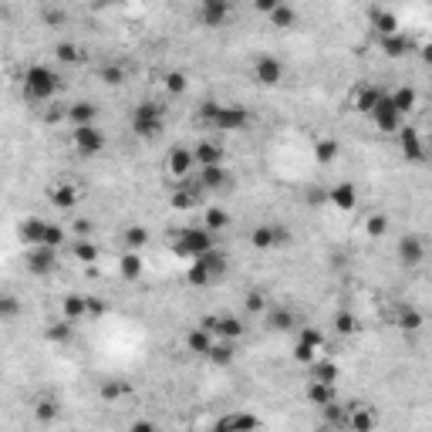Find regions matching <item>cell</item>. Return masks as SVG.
<instances>
[{
    "label": "cell",
    "mask_w": 432,
    "mask_h": 432,
    "mask_svg": "<svg viewBox=\"0 0 432 432\" xmlns=\"http://www.w3.org/2000/svg\"><path fill=\"white\" fill-rule=\"evenodd\" d=\"M203 122H210L216 132H240L250 125V112L240 105H203Z\"/></svg>",
    "instance_id": "obj_1"
},
{
    "label": "cell",
    "mask_w": 432,
    "mask_h": 432,
    "mask_svg": "<svg viewBox=\"0 0 432 432\" xmlns=\"http://www.w3.org/2000/svg\"><path fill=\"white\" fill-rule=\"evenodd\" d=\"M58 85H61V78L54 75L51 68H44V64H31V68L24 71V95L34 98V102L54 98V95H58Z\"/></svg>",
    "instance_id": "obj_2"
},
{
    "label": "cell",
    "mask_w": 432,
    "mask_h": 432,
    "mask_svg": "<svg viewBox=\"0 0 432 432\" xmlns=\"http://www.w3.org/2000/svg\"><path fill=\"white\" fill-rule=\"evenodd\" d=\"M216 250V236L210 230H203V227H186V230L176 233V253L179 257H203V253H210Z\"/></svg>",
    "instance_id": "obj_3"
},
{
    "label": "cell",
    "mask_w": 432,
    "mask_h": 432,
    "mask_svg": "<svg viewBox=\"0 0 432 432\" xmlns=\"http://www.w3.org/2000/svg\"><path fill=\"white\" fill-rule=\"evenodd\" d=\"M166 125V115H162V105L155 102H142V105L132 108V132L139 139H155Z\"/></svg>",
    "instance_id": "obj_4"
},
{
    "label": "cell",
    "mask_w": 432,
    "mask_h": 432,
    "mask_svg": "<svg viewBox=\"0 0 432 432\" xmlns=\"http://www.w3.org/2000/svg\"><path fill=\"white\" fill-rule=\"evenodd\" d=\"M294 236L287 227H277V223H260V227H253L250 233V244L253 250H277V247H287Z\"/></svg>",
    "instance_id": "obj_5"
},
{
    "label": "cell",
    "mask_w": 432,
    "mask_h": 432,
    "mask_svg": "<svg viewBox=\"0 0 432 432\" xmlns=\"http://www.w3.org/2000/svg\"><path fill=\"white\" fill-rule=\"evenodd\" d=\"M71 142H75V149L81 155H98L105 149V132L98 125H85V128H75Z\"/></svg>",
    "instance_id": "obj_6"
},
{
    "label": "cell",
    "mask_w": 432,
    "mask_h": 432,
    "mask_svg": "<svg viewBox=\"0 0 432 432\" xmlns=\"http://www.w3.org/2000/svg\"><path fill=\"white\" fill-rule=\"evenodd\" d=\"M371 122L378 125L382 132H399L402 128V115L392 108V98H388V92H382V98L375 102V108H371Z\"/></svg>",
    "instance_id": "obj_7"
},
{
    "label": "cell",
    "mask_w": 432,
    "mask_h": 432,
    "mask_svg": "<svg viewBox=\"0 0 432 432\" xmlns=\"http://www.w3.org/2000/svg\"><path fill=\"white\" fill-rule=\"evenodd\" d=\"M28 270L34 277H47L58 270V250L51 247H31L28 250Z\"/></svg>",
    "instance_id": "obj_8"
},
{
    "label": "cell",
    "mask_w": 432,
    "mask_h": 432,
    "mask_svg": "<svg viewBox=\"0 0 432 432\" xmlns=\"http://www.w3.org/2000/svg\"><path fill=\"white\" fill-rule=\"evenodd\" d=\"M253 78L260 85H267V88H274V85H280V78H284V64L274 54H260L257 64H253Z\"/></svg>",
    "instance_id": "obj_9"
},
{
    "label": "cell",
    "mask_w": 432,
    "mask_h": 432,
    "mask_svg": "<svg viewBox=\"0 0 432 432\" xmlns=\"http://www.w3.org/2000/svg\"><path fill=\"white\" fill-rule=\"evenodd\" d=\"M348 409V419H344V426L352 432H371L375 429V422H378V416L371 412L368 405H361V402H352V405H344Z\"/></svg>",
    "instance_id": "obj_10"
},
{
    "label": "cell",
    "mask_w": 432,
    "mask_h": 432,
    "mask_svg": "<svg viewBox=\"0 0 432 432\" xmlns=\"http://www.w3.org/2000/svg\"><path fill=\"white\" fill-rule=\"evenodd\" d=\"M47 200H51L54 210H75L78 200H81V186H75V183L51 186V189H47Z\"/></svg>",
    "instance_id": "obj_11"
},
{
    "label": "cell",
    "mask_w": 432,
    "mask_h": 432,
    "mask_svg": "<svg viewBox=\"0 0 432 432\" xmlns=\"http://www.w3.org/2000/svg\"><path fill=\"white\" fill-rule=\"evenodd\" d=\"M257 429H260V419L253 412H233V416L220 419L213 432H257Z\"/></svg>",
    "instance_id": "obj_12"
},
{
    "label": "cell",
    "mask_w": 432,
    "mask_h": 432,
    "mask_svg": "<svg viewBox=\"0 0 432 432\" xmlns=\"http://www.w3.org/2000/svg\"><path fill=\"white\" fill-rule=\"evenodd\" d=\"M166 169H169L176 179H189V172L196 169V162H193V149L176 145V149L166 155Z\"/></svg>",
    "instance_id": "obj_13"
},
{
    "label": "cell",
    "mask_w": 432,
    "mask_h": 432,
    "mask_svg": "<svg viewBox=\"0 0 432 432\" xmlns=\"http://www.w3.org/2000/svg\"><path fill=\"white\" fill-rule=\"evenodd\" d=\"M422 257H426V244H422V236H416V233L402 236L399 240V260L405 263V267H419Z\"/></svg>",
    "instance_id": "obj_14"
},
{
    "label": "cell",
    "mask_w": 432,
    "mask_h": 432,
    "mask_svg": "<svg viewBox=\"0 0 432 432\" xmlns=\"http://www.w3.org/2000/svg\"><path fill=\"white\" fill-rule=\"evenodd\" d=\"M193 162L206 169V166H223V145L213 139H203L196 149H193Z\"/></svg>",
    "instance_id": "obj_15"
},
{
    "label": "cell",
    "mask_w": 432,
    "mask_h": 432,
    "mask_svg": "<svg viewBox=\"0 0 432 432\" xmlns=\"http://www.w3.org/2000/svg\"><path fill=\"white\" fill-rule=\"evenodd\" d=\"M230 17V4L227 0H203L200 4V20L206 28H220Z\"/></svg>",
    "instance_id": "obj_16"
},
{
    "label": "cell",
    "mask_w": 432,
    "mask_h": 432,
    "mask_svg": "<svg viewBox=\"0 0 432 432\" xmlns=\"http://www.w3.org/2000/svg\"><path fill=\"white\" fill-rule=\"evenodd\" d=\"M399 149L405 155V162H422V155H426L416 128H399Z\"/></svg>",
    "instance_id": "obj_17"
},
{
    "label": "cell",
    "mask_w": 432,
    "mask_h": 432,
    "mask_svg": "<svg viewBox=\"0 0 432 432\" xmlns=\"http://www.w3.org/2000/svg\"><path fill=\"white\" fill-rule=\"evenodd\" d=\"M61 314L64 321H85L88 318V301H85V294H64L61 297Z\"/></svg>",
    "instance_id": "obj_18"
},
{
    "label": "cell",
    "mask_w": 432,
    "mask_h": 432,
    "mask_svg": "<svg viewBox=\"0 0 432 432\" xmlns=\"http://www.w3.org/2000/svg\"><path fill=\"white\" fill-rule=\"evenodd\" d=\"M247 335V324L240 321V318H233V314H223V318H216V341H236Z\"/></svg>",
    "instance_id": "obj_19"
},
{
    "label": "cell",
    "mask_w": 432,
    "mask_h": 432,
    "mask_svg": "<svg viewBox=\"0 0 432 432\" xmlns=\"http://www.w3.org/2000/svg\"><path fill=\"white\" fill-rule=\"evenodd\" d=\"M328 200L335 203L341 213H352V210L358 206V189L352 183H338L335 189H331V193H328Z\"/></svg>",
    "instance_id": "obj_20"
},
{
    "label": "cell",
    "mask_w": 432,
    "mask_h": 432,
    "mask_svg": "<svg viewBox=\"0 0 432 432\" xmlns=\"http://www.w3.org/2000/svg\"><path fill=\"white\" fill-rule=\"evenodd\" d=\"M227 183H230V172L223 169V166H206V169H200V179H196L200 193H206V189H223Z\"/></svg>",
    "instance_id": "obj_21"
},
{
    "label": "cell",
    "mask_w": 432,
    "mask_h": 432,
    "mask_svg": "<svg viewBox=\"0 0 432 432\" xmlns=\"http://www.w3.org/2000/svg\"><path fill=\"white\" fill-rule=\"evenodd\" d=\"M196 260L203 263V270L210 274V280H220L223 274H227V267H230L227 253H220V250H210V253H203V257H196Z\"/></svg>",
    "instance_id": "obj_22"
},
{
    "label": "cell",
    "mask_w": 432,
    "mask_h": 432,
    "mask_svg": "<svg viewBox=\"0 0 432 432\" xmlns=\"http://www.w3.org/2000/svg\"><path fill=\"white\" fill-rule=\"evenodd\" d=\"M378 98H382V88H375V85H361V88L355 92V98H352V108L361 112V115H371V108H375Z\"/></svg>",
    "instance_id": "obj_23"
},
{
    "label": "cell",
    "mask_w": 432,
    "mask_h": 432,
    "mask_svg": "<svg viewBox=\"0 0 432 432\" xmlns=\"http://www.w3.org/2000/svg\"><path fill=\"white\" fill-rule=\"evenodd\" d=\"M371 24H375V31L382 34V37H392V34H399V17L392 14V11L371 7Z\"/></svg>",
    "instance_id": "obj_24"
},
{
    "label": "cell",
    "mask_w": 432,
    "mask_h": 432,
    "mask_svg": "<svg viewBox=\"0 0 432 432\" xmlns=\"http://www.w3.org/2000/svg\"><path fill=\"white\" fill-rule=\"evenodd\" d=\"M71 122H75V128H85V125H95V115H98V108H95V102H75V105L64 112Z\"/></svg>",
    "instance_id": "obj_25"
},
{
    "label": "cell",
    "mask_w": 432,
    "mask_h": 432,
    "mask_svg": "<svg viewBox=\"0 0 432 432\" xmlns=\"http://www.w3.org/2000/svg\"><path fill=\"white\" fill-rule=\"evenodd\" d=\"M44 230H47V223L44 220H24V223H20V240H24V244H28V247H41V244H44Z\"/></svg>",
    "instance_id": "obj_26"
},
{
    "label": "cell",
    "mask_w": 432,
    "mask_h": 432,
    "mask_svg": "<svg viewBox=\"0 0 432 432\" xmlns=\"http://www.w3.org/2000/svg\"><path fill=\"white\" fill-rule=\"evenodd\" d=\"M206 358L213 361L216 368H227L233 358H236V348H233V341H213L210 352H206Z\"/></svg>",
    "instance_id": "obj_27"
},
{
    "label": "cell",
    "mask_w": 432,
    "mask_h": 432,
    "mask_svg": "<svg viewBox=\"0 0 432 432\" xmlns=\"http://www.w3.org/2000/svg\"><path fill=\"white\" fill-rule=\"evenodd\" d=\"M297 318H294L291 308H267V328L270 331H291Z\"/></svg>",
    "instance_id": "obj_28"
},
{
    "label": "cell",
    "mask_w": 432,
    "mask_h": 432,
    "mask_svg": "<svg viewBox=\"0 0 432 432\" xmlns=\"http://www.w3.org/2000/svg\"><path fill=\"white\" fill-rule=\"evenodd\" d=\"M196 203H200V189H193L189 183L172 189V206L176 210H196Z\"/></svg>",
    "instance_id": "obj_29"
},
{
    "label": "cell",
    "mask_w": 432,
    "mask_h": 432,
    "mask_svg": "<svg viewBox=\"0 0 432 432\" xmlns=\"http://www.w3.org/2000/svg\"><path fill=\"white\" fill-rule=\"evenodd\" d=\"M308 402H311V405H318V409L331 405V402H338V395H335V385H324V382H311V385H308Z\"/></svg>",
    "instance_id": "obj_30"
},
{
    "label": "cell",
    "mask_w": 432,
    "mask_h": 432,
    "mask_svg": "<svg viewBox=\"0 0 432 432\" xmlns=\"http://www.w3.org/2000/svg\"><path fill=\"white\" fill-rule=\"evenodd\" d=\"M58 416H61V405H58V399H37L34 402V419H37V422H58Z\"/></svg>",
    "instance_id": "obj_31"
},
{
    "label": "cell",
    "mask_w": 432,
    "mask_h": 432,
    "mask_svg": "<svg viewBox=\"0 0 432 432\" xmlns=\"http://www.w3.org/2000/svg\"><path fill=\"white\" fill-rule=\"evenodd\" d=\"M145 244H149V230H145V227H128V230L122 233L125 253H139Z\"/></svg>",
    "instance_id": "obj_32"
},
{
    "label": "cell",
    "mask_w": 432,
    "mask_h": 432,
    "mask_svg": "<svg viewBox=\"0 0 432 432\" xmlns=\"http://www.w3.org/2000/svg\"><path fill=\"white\" fill-rule=\"evenodd\" d=\"M213 335H206V331H203V328H193V331H189V335H186V348H189V352H193V355H203L206 358V352H210V344H213Z\"/></svg>",
    "instance_id": "obj_33"
},
{
    "label": "cell",
    "mask_w": 432,
    "mask_h": 432,
    "mask_svg": "<svg viewBox=\"0 0 432 432\" xmlns=\"http://www.w3.org/2000/svg\"><path fill=\"white\" fill-rule=\"evenodd\" d=\"M388 98H392V108H395L399 115H409V112L416 108V102H419L416 88H409V85H405V88H399V92H392Z\"/></svg>",
    "instance_id": "obj_34"
},
{
    "label": "cell",
    "mask_w": 432,
    "mask_h": 432,
    "mask_svg": "<svg viewBox=\"0 0 432 432\" xmlns=\"http://www.w3.org/2000/svg\"><path fill=\"white\" fill-rule=\"evenodd\" d=\"M71 335H75V328H71V321H51L44 328V338L51 341V344H68L71 341Z\"/></svg>",
    "instance_id": "obj_35"
},
{
    "label": "cell",
    "mask_w": 432,
    "mask_h": 432,
    "mask_svg": "<svg viewBox=\"0 0 432 432\" xmlns=\"http://www.w3.org/2000/svg\"><path fill=\"white\" fill-rule=\"evenodd\" d=\"M227 227H230V213H227V210H220V206H210L206 216H203V230L220 233V230H227Z\"/></svg>",
    "instance_id": "obj_36"
},
{
    "label": "cell",
    "mask_w": 432,
    "mask_h": 432,
    "mask_svg": "<svg viewBox=\"0 0 432 432\" xmlns=\"http://www.w3.org/2000/svg\"><path fill=\"white\" fill-rule=\"evenodd\" d=\"M142 257L139 253H125L122 260H119V274H122V280H139L142 277Z\"/></svg>",
    "instance_id": "obj_37"
},
{
    "label": "cell",
    "mask_w": 432,
    "mask_h": 432,
    "mask_svg": "<svg viewBox=\"0 0 432 432\" xmlns=\"http://www.w3.org/2000/svg\"><path fill=\"white\" fill-rule=\"evenodd\" d=\"M267 17H270V24H274V28H294V24H297V11H294L291 4H277Z\"/></svg>",
    "instance_id": "obj_38"
},
{
    "label": "cell",
    "mask_w": 432,
    "mask_h": 432,
    "mask_svg": "<svg viewBox=\"0 0 432 432\" xmlns=\"http://www.w3.org/2000/svg\"><path fill=\"white\" fill-rule=\"evenodd\" d=\"M54 58L61 64H78V61H85V51L78 44H71V41H61V44H54Z\"/></svg>",
    "instance_id": "obj_39"
},
{
    "label": "cell",
    "mask_w": 432,
    "mask_h": 432,
    "mask_svg": "<svg viewBox=\"0 0 432 432\" xmlns=\"http://www.w3.org/2000/svg\"><path fill=\"white\" fill-rule=\"evenodd\" d=\"M71 253H75V260L85 263V267H92V263L98 260V247H95L92 240H75V244H71Z\"/></svg>",
    "instance_id": "obj_40"
},
{
    "label": "cell",
    "mask_w": 432,
    "mask_h": 432,
    "mask_svg": "<svg viewBox=\"0 0 432 432\" xmlns=\"http://www.w3.org/2000/svg\"><path fill=\"white\" fill-rule=\"evenodd\" d=\"M311 382L335 385V382H338V365H335V361H314V375H311Z\"/></svg>",
    "instance_id": "obj_41"
},
{
    "label": "cell",
    "mask_w": 432,
    "mask_h": 432,
    "mask_svg": "<svg viewBox=\"0 0 432 432\" xmlns=\"http://www.w3.org/2000/svg\"><path fill=\"white\" fill-rule=\"evenodd\" d=\"M422 311H416L412 308V304H405V308L399 311V328L402 331H419V328H422Z\"/></svg>",
    "instance_id": "obj_42"
},
{
    "label": "cell",
    "mask_w": 432,
    "mask_h": 432,
    "mask_svg": "<svg viewBox=\"0 0 432 432\" xmlns=\"http://www.w3.org/2000/svg\"><path fill=\"white\" fill-rule=\"evenodd\" d=\"M314 159H318V162H335V159H338V142L318 139L314 142Z\"/></svg>",
    "instance_id": "obj_43"
},
{
    "label": "cell",
    "mask_w": 432,
    "mask_h": 432,
    "mask_svg": "<svg viewBox=\"0 0 432 432\" xmlns=\"http://www.w3.org/2000/svg\"><path fill=\"white\" fill-rule=\"evenodd\" d=\"M382 51H385L388 58H402V54L409 51V41H405V34H392V37H382Z\"/></svg>",
    "instance_id": "obj_44"
},
{
    "label": "cell",
    "mask_w": 432,
    "mask_h": 432,
    "mask_svg": "<svg viewBox=\"0 0 432 432\" xmlns=\"http://www.w3.org/2000/svg\"><path fill=\"white\" fill-rule=\"evenodd\" d=\"M20 314V301L14 294H0V321H14Z\"/></svg>",
    "instance_id": "obj_45"
},
{
    "label": "cell",
    "mask_w": 432,
    "mask_h": 432,
    "mask_svg": "<svg viewBox=\"0 0 432 432\" xmlns=\"http://www.w3.org/2000/svg\"><path fill=\"white\" fill-rule=\"evenodd\" d=\"M162 85H166V92L169 95H183L186 88H189V78H186L183 71H169V75L162 78Z\"/></svg>",
    "instance_id": "obj_46"
},
{
    "label": "cell",
    "mask_w": 432,
    "mask_h": 432,
    "mask_svg": "<svg viewBox=\"0 0 432 432\" xmlns=\"http://www.w3.org/2000/svg\"><path fill=\"white\" fill-rule=\"evenodd\" d=\"M365 233H368V236H385L388 233V216L371 213L368 220H365Z\"/></svg>",
    "instance_id": "obj_47"
},
{
    "label": "cell",
    "mask_w": 432,
    "mask_h": 432,
    "mask_svg": "<svg viewBox=\"0 0 432 432\" xmlns=\"http://www.w3.org/2000/svg\"><path fill=\"white\" fill-rule=\"evenodd\" d=\"M186 280H189L193 287H206V284H213V280H210V274L203 270V263H200V260L189 263V270H186Z\"/></svg>",
    "instance_id": "obj_48"
},
{
    "label": "cell",
    "mask_w": 432,
    "mask_h": 432,
    "mask_svg": "<svg viewBox=\"0 0 432 432\" xmlns=\"http://www.w3.org/2000/svg\"><path fill=\"white\" fill-rule=\"evenodd\" d=\"M102 81L112 85V88L125 85V68H119V64H105V68H102Z\"/></svg>",
    "instance_id": "obj_49"
},
{
    "label": "cell",
    "mask_w": 432,
    "mask_h": 432,
    "mask_svg": "<svg viewBox=\"0 0 432 432\" xmlns=\"http://www.w3.org/2000/svg\"><path fill=\"white\" fill-rule=\"evenodd\" d=\"M61 244H64V227H58V223H47V230H44V244H41V247L58 250Z\"/></svg>",
    "instance_id": "obj_50"
},
{
    "label": "cell",
    "mask_w": 432,
    "mask_h": 432,
    "mask_svg": "<svg viewBox=\"0 0 432 432\" xmlns=\"http://www.w3.org/2000/svg\"><path fill=\"white\" fill-rule=\"evenodd\" d=\"M335 331H338V335H355V331H358L355 314H348V311H341L338 318H335Z\"/></svg>",
    "instance_id": "obj_51"
},
{
    "label": "cell",
    "mask_w": 432,
    "mask_h": 432,
    "mask_svg": "<svg viewBox=\"0 0 432 432\" xmlns=\"http://www.w3.org/2000/svg\"><path fill=\"white\" fill-rule=\"evenodd\" d=\"M301 344H308V348H314V352H318V348H324V335L321 331H318V328H301Z\"/></svg>",
    "instance_id": "obj_52"
},
{
    "label": "cell",
    "mask_w": 432,
    "mask_h": 432,
    "mask_svg": "<svg viewBox=\"0 0 432 432\" xmlns=\"http://www.w3.org/2000/svg\"><path fill=\"white\" fill-rule=\"evenodd\" d=\"M122 395H128V385H122V382H105L102 385V399L115 402V399H122Z\"/></svg>",
    "instance_id": "obj_53"
},
{
    "label": "cell",
    "mask_w": 432,
    "mask_h": 432,
    "mask_svg": "<svg viewBox=\"0 0 432 432\" xmlns=\"http://www.w3.org/2000/svg\"><path fill=\"white\" fill-rule=\"evenodd\" d=\"M321 412H324V419H328L331 426H335V422H344V419H348V409H344V405H338V402H331V405H324Z\"/></svg>",
    "instance_id": "obj_54"
},
{
    "label": "cell",
    "mask_w": 432,
    "mask_h": 432,
    "mask_svg": "<svg viewBox=\"0 0 432 432\" xmlns=\"http://www.w3.org/2000/svg\"><path fill=\"white\" fill-rule=\"evenodd\" d=\"M41 17H44V24H47V28H61V24H64V17H68V14H64L61 7H44V11H41Z\"/></svg>",
    "instance_id": "obj_55"
},
{
    "label": "cell",
    "mask_w": 432,
    "mask_h": 432,
    "mask_svg": "<svg viewBox=\"0 0 432 432\" xmlns=\"http://www.w3.org/2000/svg\"><path fill=\"white\" fill-rule=\"evenodd\" d=\"M247 311H253V314L267 311V297H263L260 291H250V294H247Z\"/></svg>",
    "instance_id": "obj_56"
},
{
    "label": "cell",
    "mask_w": 432,
    "mask_h": 432,
    "mask_svg": "<svg viewBox=\"0 0 432 432\" xmlns=\"http://www.w3.org/2000/svg\"><path fill=\"white\" fill-rule=\"evenodd\" d=\"M314 355H318V352H314V348H308V344H301V341L294 344V358H297L301 365H311V361H314Z\"/></svg>",
    "instance_id": "obj_57"
},
{
    "label": "cell",
    "mask_w": 432,
    "mask_h": 432,
    "mask_svg": "<svg viewBox=\"0 0 432 432\" xmlns=\"http://www.w3.org/2000/svg\"><path fill=\"white\" fill-rule=\"evenodd\" d=\"M85 301H88V318H102V314L108 311V304L102 301V297H85Z\"/></svg>",
    "instance_id": "obj_58"
},
{
    "label": "cell",
    "mask_w": 432,
    "mask_h": 432,
    "mask_svg": "<svg viewBox=\"0 0 432 432\" xmlns=\"http://www.w3.org/2000/svg\"><path fill=\"white\" fill-rule=\"evenodd\" d=\"M75 233H78V240H88V233H92V223L78 216V220H75Z\"/></svg>",
    "instance_id": "obj_59"
},
{
    "label": "cell",
    "mask_w": 432,
    "mask_h": 432,
    "mask_svg": "<svg viewBox=\"0 0 432 432\" xmlns=\"http://www.w3.org/2000/svg\"><path fill=\"white\" fill-rule=\"evenodd\" d=\"M128 432H159L152 426V422H145V419H139V422H132V426H128Z\"/></svg>",
    "instance_id": "obj_60"
},
{
    "label": "cell",
    "mask_w": 432,
    "mask_h": 432,
    "mask_svg": "<svg viewBox=\"0 0 432 432\" xmlns=\"http://www.w3.org/2000/svg\"><path fill=\"white\" fill-rule=\"evenodd\" d=\"M277 4H280V0H257V11H260V14H270Z\"/></svg>",
    "instance_id": "obj_61"
},
{
    "label": "cell",
    "mask_w": 432,
    "mask_h": 432,
    "mask_svg": "<svg viewBox=\"0 0 432 432\" xmlns=\"http://www.w3.org/2000/svg\"><path fill=\"white\" fill-rule=\"evenodd\" d=\"M314 432H331V429H324V426H321V429H314Z\"/></svg>",
    "instance_id": "obj_62"
},
{
    "label": "cell",
    "mask_w": 432,
    "mask_h": 432,
    "mask_svg": "<svg viewBox=\"0 0 432 432\" xmlns=\"http://www.w3.org/2000/svg\"><path fill=\"white\" fill-rule=\"evenodd\" d=\"M0 85H4V71H0Z\"/></svg>",
    "instance_id": "obj_63"
}]
</instances>
